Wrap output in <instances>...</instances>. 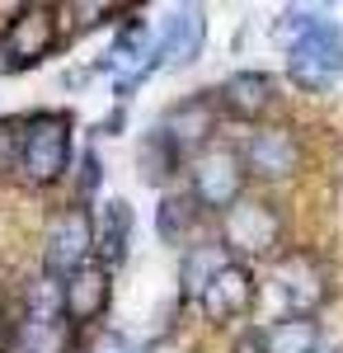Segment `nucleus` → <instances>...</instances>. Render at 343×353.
Wrapping results in <instances>:
<instances>
[{"instance_id":"obj_1","label":"nucleus","mask_w":343,"mask_h":353,"mask_svg":"<svg viewBox=\"0 0 343 353\" xmlns=\"http://www.w3.org/2000/svg\"><path fill=\"white\" fill-rule=\"evenodd\" d=\"M282 33L291 38V81L306 90H329V81L343 71L339 28L320 14H287Z\"/></svg>"},{"instance_id":"obj_2","label":"nucleus","mask_w":343,"mask_h":353,"mask_svg":"<svg viewBox=\"0 0 343 353\" xmlns=\"http://www.w3.org/2000/svg\"><path fill=\"white\" fill-rule=\"evenodd\" d=\"M14 165L28 184H56L71 165V118L66 113H38L28 118L24 132H19V151H14Z\"/></svg>"},{"instance_id":"obj_3","label":"nucleus","mask_w":343,"mask_h":353,"mask_svg":"<svg viewBox=\"0 0 343 353\" xmlns=\"http://www.w3.org/2000/svg\"><path fill=\"white\" fill-rule=\"evenodd\" d=\"M19 353H71V321L56 283L33 288L24 330H19Z\"/></svg>"},{"instance_id":"obj_4","label":"nucleus","mask_w":343,"mask_h":353,"mask_svg":"<svg viewBox=\"0 0 343 353\" xmlns=\"http://www.w3.org/2000/svg\"><path fill=\"white\" fill-rule=\"evenodd\" d=\"M245 174H249L245 156L226 151V146H211V151H202L193 161V198L202 208L231 212L240 198H245Z\"/></svg>"},{"instance_id":"obj_5","label":"nucleus","mask_w":343,"mask_h":353,"mask_svg":"<svg viewBox=\"0 0 343 353\" xmlns=\"http://www.w3.org/2000/svg\"><path fill=\"white\" fill-rule=\"evenodd\" d=\"M273 288H278V301H282L287 321H311V311L329 297V273L320 269L315 254H301V250H296L287 259H278Z\"/></svg>"},{"instance_id":"obj_6","label":"nucleus","mask_w":343,"mask_h":353,"mask_svg":"<svg viewBox=\"0 0 343 353\" xmlns=\"http://www.w3.org/2000/svg\"><path fill=\"white\" fill-rule=\"evenodd\" d=\"M56 43V19L48 5H28L19 10L10 28H5V38H0V71H19V66H33V61H43V57L52 52Z\"/></svg>"},{"instance_id":"obj_7","label":"nucleus","mask_w":343,"mask_h":353,"mask_svg":"<svg viewBox=\"0 0 343 353\" xmlns=\"http://www.w3.org/2000/svg\"><path fill=\"white\" fill-rule=\"evenodd\" d=\"M90 250H94V221L85 217L80 208H66V212L48 226V250H43L48 273H61V278L80 273L90 264Z\"/></svg>"},{"instance_id":"obj_8","label":"nucleus","mask_w":343,"mask_h":353,"mask_svg":"<svg viewBox=\"0 0 343 353\" xmlns=\"http://www.w3.org/2000/svg\"><path fill=\"white\" fill-rule=\"evenodd\" d=\"M282 241V217L278 208L264 198H240L236 208L226 212V245L240 254H264Z\"/></svg>"},{"instance_id":"obj_9","label":"nucleus","mask_w":343,"mask_h":353,"mask_svg":"<svg viewBox=\"0 0 343 353\" xmlns=\"http://www.w3.org/2000/svg\"><path fill=\"white\" fill-rule=\"evenodd\" d=\"M254 297H259L254 273L245 269V264H236V259H226L221 269L211 273V283L202 288L198 306H202V316H207V321H240V316H249Z\"/></svg>"},{"instance_id":"obj_10","label":"nucleus","mask_w":343,"mask_h":353,"mask_svg":"<svg viewBox=\"0 0 343 353\" xmlns=\"http://www.w3.org/2000/svg\"><path fill=\"white\" fill-rule=\"evenodd\" d=\"M245 165L264 179H287L291 170L301 165V146L287 128H259L245 146Z\"/></svg>"},{"instance_id":"obj_11","label":"nucleus","mask_w":343,"mask_h":353,"mask_svg":"<svg viewBox=\"0 0 343 353\" xmlns=\"http://www.w3.org/2000/svg\"><path fill=\"white\" fill-rule=\"evenodd\" d=\"M160 132L169 137L179 151H198V146H207L211 132H216V99L198 94V99L174 104V109L165 113V128H160Z\"/></svg>"},{"instance_id":"obj_12","label":"nucleus","mask_w":343,"mask_h":353,"mask_svg":"<svg viewBox=\"0 0 343 353\" xmlns=\"http://www.w3.org/2000/svg\"><path fill=\"white\" fill-rule=\"evenodd\" d=\"M61 301H66V321H99L108 306V269L104 264H85L80 273H71L61 283Z\"/></svg>"},{"instance_id":"obj_13","label":"nucleus","mask_w":343,"mask_h":353,"mask_svg":"<svg viewBox=\"0 0 343 353\" xmlns=\"http://www.w3.org/2000/svg\"><path fill=\"white\" fill-rule=\"evenodd\" d=\"M127 245H132V208L123 198L104 203V217H99V236H94V250H99V264L104 269H118L127 259Z\"/></svg>"},{"instance_id":"obj_14","label":"nucleus","mask_w":343,"mask_h":353,"mask_svg":"<svg viewBox=\"0 0 343 353\" xmlns=\"http://www.w3.org/2000/svg\"><path fill=\"white\" fill-rule=\"evenodd\" d=\"M221 104L236 118H259L273 104V81H268L264 71H236L221 85Z\"/></svg>"},{"instance_id":"obj_15","label":"nucleus","mask_w":343,"mask_h":353,"mask_svg":"<svg viewBox=\"0 0 343 353\" xmlns=\"http://www.w3.org/2000/svg\"><path fill=\"white\" fill-rule=\"evenodd\" d=\"M202 33H207L202 10H179V14L169 19V28H165V38H160L165 61H193L198 48H202Z\"/></svg>"},{"instance_id":"obj_16","label":"nucleus","mask_w":343,"mask_h":353,"mask_svg":"<svg viewBox=\"0 0 343 353\" xmlns=\"http://www.w3.org/2000/svg\"><path fill=\"white\" fill-rule=\"evenodd\" d=\"M198 198L193 193H169L165 203H160L156 212V231L165 245H188V236H193V226H198Z\"/></svg>"},{"instance_id":"obj_17","label":"nucleus","mask_w":343,"mask_h":353,"mask_svg":"<svg viewBox=\"0 0 343 353\" xmlns=\"http://www.w3.org/2000/svg\"><path fill=\"white\" fill-rule=\"evenodd\" d=\"M264 353H324L315 321H278L264 330Z\"/></svg>"},{"instance_id":"obj_18","label":"nucleus","mask_w":343,"mask_h":353,"mask_svg":"<svg viewBox=\"0 0 343 353\" xmlns=\"http://www.w3.org/2000/svg\"><path fill=\"white\" fill-rule=\"evenodd\" d=\"M226 264V245H193L184 254V297H202V288L211 283V273Z\"/></svg>"},{"instance_id":"obj_19","label":"nucleus","mask_w":343,"mask_h":353,"mask_svg":"<svg viewBox=\"0 0 343 353\" xmlns=\"http://www.w3.org/2000/svg\"><path fill=\"white\" fill-rule=\"evenodd\" d=\"M179 156H184V151L165 132H151V141L141 146V179H146V184H165V179L179 170Z\"/></svg>"},{"instance_id":"obj_20","label":"nucleus","mask_w":343,"mask_h":353,"mask_svg":"<svg viewBox=\"0 0 343 353\" xmlns=\"http://www.w3.org/2000/svg\"><path fill=\"white\" fill-rule=\"evenodd\" d=\"M94 184H99V161L85 156V189H94Z\"/></svg>"},{"instance_id":"obj_21","label":"nucleus","mask_w":343,"mask_h":353,"mask_svg":"<svg viewBox=\"0 0 343 353\" xmlns=\"http://www.w3.org/2000/svg\"><path fill=\"white\" fill-rule=\"evenodd\" d=\"M10 349V321H5V311H0V353Z\"/></svg>"}]
</instances>
